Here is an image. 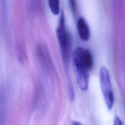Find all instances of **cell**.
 Instances as JSON below:
<instances>
[{
    "mask_svg": "<svg viewBox=\"0 0 125 125\" xmlns=\"http://www.w3.org/2000/svg\"><path fill=\"white\" fill-rule=\"evenodd\" d=\"M100 83L103 96L107 108L110 110L114 103V96L113 91L111 78L108 70L102 66L100 70Z\"/></svg>",
    "mask_w": 125,
    "mask_h": 125,
    "instance_id": "obj_2",
    "label": "cell"
},
{
    "mask_svg": "<svg viewBox=\"0 0 125 125\" xmlns=\"http://www.w3.org/2000/svg\"><path fill=\"white\" fill-rule=\"evenodd\" d=\"M77 72V83L79 88L83 91L87 89L89 83V72L76 71Z\"/></svg>",
    "mask_w": 125,
    "mask_h": 125,
    "instance_id": "obj_5",
    "label": "cell"
},
{
    "mask_svg": "<svg viewBox=\"0 0 125 125\" xmlns=\"http://www.w3.org/2000/svg\"><path fill=\"white\" fill-rule=\"evenodd\" d=\"M82 125V124H81V123L76 121V122H74V123H73V125Z\"/></svg>",
    "mask_w": 125,
    "mask_h": 125,
    "instance_id": "obj_9",
    "label": "cell"
},
{
    "mask_svg": "<svg viewBox=\"0 0 125 125\" xmlns=\"http://www.w3.org/2000/svg\"><path fill=\"white\" fill-rule=\"evenodd\" d=\"M76 71L89 72L93 65V58L90 51L83 47H78L73 54Z\"/></svg>",
    "mask_w": 125,
    "mask_h": 125,
    "instance_id": "obj_1",
    "label": "cell"
},
{
    "mask_svg": "<svg viewBox=\"0 0 125 125\" xmlns=\"http://www.w3.org/2000/svg\"><path fill=\"white\" fill-rule=\"evenodd\" d=\"M57 36L61 48L62 57L64 60H66L69 54L70 42L68 35L65 27L64 17L63 11L62 12L61 14L59 25L57 29Z\"/></svg>",
    "mask_w": 125,
    "mask_h": 125,
    "instance_id": "obj_3",
    "label": "cell"
},
{
    "mask_svg": "<svg viewBox=\"0 0 125 125\" xmlns=\"http://www.w3.org/2000/svg\"><path fill=\"white\" fill-rule=\"evenodd\" d=\"M113 125H124L121 119L117 116L114 119Z\"/></svg>",
    "mask_w": 125,
    "mask_h": 125,
    "instance_id": "obj_7",
    "label": "cell"
},
{
    "mask_svg": "<svg viewBox=\"0 0 125 125\" xmlns=\"http://www.w3.org/2000/svg\"><path fill=\"white\" fill-rule=\"evenodd\" d=\"M69 2H70V4L72 11H73V12H75L76 9V5L75 1L74 0H70Z\"/></svg>",
    "mask_w": 125,
    "mask_h": 125,
    "instance_id": "obj_8",
    "label": "cell"
},
{
    "mask_svg": "<svg viewBox=\"0 0 125 125\" xmlns=\"http://www.w3.org/2000/svg\"><path fill=\"white\" fill-rule=\"evenodd\" d=\"M77 27L80 39L83 41L88 40L90 36V29L86 21L83 18L80 17L78 19Z\"/></svg>",
    "mask_w": 125,
    "mask_h": 125,
    "instance_id": "obj_4",
    "label": "cell"
},
{
    "mask_svg": "<svg viewBox=\"0 0 125 125\" xmlns=\"http://www.w3.org/2000/svg\"><path fill=\"white\" fill-rule=\"evenodd\" d=\"M48 5L52 13L57 15L60 13V4L59 1L56 0H50L48 1Z\"/></svg>",
    "mask_w": 125,
    "mask_h": 125,
    "instance_id": "obj_6",
    "label": "cell"
}]
</instances>
